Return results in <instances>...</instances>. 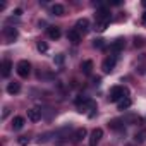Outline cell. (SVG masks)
Here are the masks:
<instances>
[{"label": "cell", "mask_w": 146, "mask_h": 146, "mask_svg": "<svg viewBox=\"0 0 146 146\" xmlns=\"http://www.w3.org/2000/svg\"><path fill=\"white\" fill-rule=\"evenodd\" d=\"M95 19H96V31H105L107 26L110 24V12L107 9H100L95 14Z\"/></svg>", "instance_id": "obj_1"}, {"label": "cell", "mask_w": 146, "mask_h": 146, "mask_svg": "<svg viewBox=\"0 0 146 146\" xmlns=\"http://www.w3.org/2000/svg\"><path fill=\"white\" fill-rule=\"evenodd\" d=\"M125 95H127V90L124 86H113L110 90V102H117L119 103L122 98H125Z\"/></svg>", "instance_id": "obj_2"}, {"label": "cell", "mask_w": 146, "mask_h": 146, "mask_svg": "<svg viewBox=\"0 0 146 146\" xmlns=\"http://www.w3.org/2000/svg\"><path fill=\"white\" fill-rule=\"evenodd\" d=\"M16 70H17V74H19L21 78H28L29 72H31V64H29L28 60H21V62L17 64Z\"/></svg>", "instance_id": "obj_3"}, {"label": "cell", "mask_w": 146, "mask_h": 146, "mask_svg": "<svg viewBox=\"0 0 146 146\" xmlns=\"http://www.w3.org/2000/svg\"><path fill=\"white\" fill-rule=\"evenodd\" d=\"M115 64H117V58H115L113 55H112V57H107V58L103 60V64H102L103 72H112L113 67H115Z\"/></svg>", "instance_id": "obj_4"}, {"label": "cell", "mask_w": 146, "mask_h": 146, "mask_svg": "<svg viewBox=\"0 0 146 146\" xmlns=\"http://www.w3.org/2000/svg\"><path fill=\"white\" fill-rule=\"evenodd\" d=\"M4 38H5L7 43L16 41V38H17V29H16V28H4Z\"/></svg>", "instance_id": "obj_5"}, {"label": "cell", "mask_w": 146, "mask_h": 146, "mask_svg": "<svg viewBox=\"0 0 146 146\" xmlns=\"http://www.w3.org/2000/svg\"><path fill=\"white\" fill-rule=\"evenodd\" d=\"M102 136H103V131H102L100 127H96V129L91 132V136H90V146H96V144L100 143Z\"/></svg>", "instance_id": "obj_6"}, {"label": "cell", "mask_w": 146, "mask_h": 146, "mask_svg": "<svg viewBox=\"0 0 146 146\" xmlns=\"http://www.w3.org/2000/svg\"><path fill=\"white\" fill-rule=\"evenodd\" d=\"M76 29H78L79 33H83V35H84V33H88V31H90V21H88V19H84V17H83V19H79V21L76 23Z\"/></svg>", "instance_id": "obj_7"}, {"label": "cell", "mask_w": 146, "mask_h": 146, "mask_svg": "<svg viewBox=\"0 0 146 146\" xmlns=\"http://www.w3.org/2000/svg\"><path fill=\"white\" fill-rule=\"evenodd\" d=\"M67 40H69L70 43H74V45H78V43L81 41V33H79L78 29H70V31L67 33Z\"/></svg>", "instance_id": "obj_8"}, {"label": "cell", "mask_w": 146, "mask_h": 146, "mask_svg": "<svg viewBox=\"0 0 146 146\" xmlns=\"http://www.w3.org/2000/svg\"><path fill=\"white\" fill-rule=\"evenodd\" d=\"M124 46H125V41H124L122 38H119V40H115V41L110 45V52H112V53H119L120 50H124Z\"/></svg>", "instance_id": "obj_9"}, {"label": "cell", "mask_w": 146, "mask_h": 146, "mask_svg": "<svg viewBox=\"0 0 146 146\" xmlns=\"http://www.w3.org/2000/svg\"><path fill=\"white\" fill-rule=\"evenodd\" d=\"M28 119H29L31 122H38V120L41 119V112H40L38 108H29V110H28Z\"/></svg>", "instance_id": "obj_10"}, {"label": "cell", "mask_w": 146, "mask_h": 146, "mask_svg": "<svg viewBox=\"0 0 146 146\" xmlns=\"http://www.w3.org/2000/svg\"><path fill=\"white\" fill-rule=\"evenodd\" d=\"M11 70H12V62L5 58V60L2 62V76H4V78H9V76H11Z\"/></svg>", "instance_id": "obj_11"}, {"label": "cell", "mask_w": 146, "mask_h": 146, "mask_svg": "<svg viewBox=\"0 0 146 146\" xmlns=\"http://www.w3.org/2000/svg\"><path fill=\"white\" fill-rule=\"evenodd\" d=\"M84 136H86V129L81 127V129H78V131L74 132V136H72V137H74V143H81V141L84 139Z\"/></svg>", "instance_id": "obj_12"}, {"label": "cell", "mask_w": 146, "mask_h": 146, "mask_svg": "<svg viewBox=\"0 0 146 146\" xmlns=\"http://www.w3.org/2000/svg\"><path fill=\"white\" fill-rule=\"evenodd\" d=\"M21 91V84L19 83H9V86H7V93L9 95H17Z\"/></svg>", "instance_id": "obj_13"}, {"label": "cell", "mask_w": 146, "mask_h": 146, "mask_svg": "<svg viewBox=\"0 0 146 146\" xmlns=\"http://www.w3.org/2000/svg\"><path fill=\"white\" fill-rule=\"evenodd\" d=\"M48 36H50L52 40H58V38H60V29H58L57 26H50V28H48Z\"/></svg>", "instance_id": "obj_14"}, {"label": "cell", "mask_w": 146, "mask_h": 146, "mask_svg": "<svg viewBox=\"0 0 146 146\" xmlns=\"http://www.w3.org/2000/svg\"><path fill=\"white\" fill-rule=\"evenodd\" d=\"M81 70L84 72V74H91V70H93V62L91 60H84L81 64Z\"/></svg>", "instance_id": "obj_15"}, {"label": "cell", "mask_w": 146, "mask_h": 146, "mask_svg": "<svg viewBox=\"0 0 146 146\" xmlns=\"http://www.w3.org/2000/svg\"><path fill=\"white\" fill-rule=\"evenodd\" d=\"M131 103H132V102H131V100L125 96V98H122V100L117 103V108H119V110H127V108L131 107Z\"/></svg>", "instance_id": "obj_16"}, {"label": "cell", "mask_w": 146, "mask_h": 146, "mask_svg": "<svg viewBox=\"0 0 146 146\" xmlns=\"http://www.w3.org/2000/svg\"><path fill=\"white\" fill-rule=\"evenodd\" d=\"M64 12H65V9H64V5H60V4H55V5L52 7V14H55V16H64Z\"/></svg>", "instance_id": "obj_17"}, {"label": "cell", "mask_w": 146, "mask_h": 146, "mask_svg": "<svg viewBox=\"0 0 146 146\" xmlns=\"http://www.w3.org/2000/svg\"><path fill=\"white\" fill-rule=\"evenodd\" d=\"M108 127H110V129H115V131H120V129H124V124L115 119V120H110V122H108Z\"/></svg>", "instance_id": "obj_18"}, {"label": "cell", "mask_w": 146, "mask_h": 146, "mask_svg": "<svg viewBox=\"0 0 146 146\" xmlns=\"http://www.w3.org/2000/svg\"><path fill=\"white\" fill-rule=\"evenodd\" d=\"M24 125V119L23 117H14V120H12V127L17 131V129H21Z\"/></svg>", "instance_id": "obj_19"}, {"label": "cell", "mask_w": 146, "mask_h": 146, "mask_svg": "<svg viewBox=\"0 0 146 146\" xmlns=\"http://www.w3.org/2000/svg\"><path fill=\"white\" fill-rule=\"evenodd\" d=\"M36 48H38L40 52H46V50H48V45H46L45 41H38V45H36Z\"/></svg>", "instance_id": "obj_20"}, {"label": "cell", "mask_w": 146, "mask_h": 146, "mask_svg": "<svg viewBox=\"0 0 146 146\" xmlns=\"http://www.w3.org/2000/svg\"><path fill=\"white\" fill-rule=\"evenodd\" d=\"M17 143H19L21 146H26V144H29V137H28V136H21V137L17 139Z\"/></svg>", "instance_id": "obj_21"}, {"label": "cell", "mask_w": 146, "mask_h": 146, "mask_svg": "<svg viewBox=\"0 0 146 146\" xmlns=\"http://www.w3.org/2000/svg\"><path fill=\"white\" fill-rule=\"evenodd\" d=\"M88 100H90L88 96H78V98H76V105L79 107V105H83V103H86Z\"/></svg>", "instance_id": "obj_22"}, {"label": "cell", "mask_w": 146, "mask_h": 146, "mask_svg": "<svg viewBox=\"0 0 146 146\" xmlns=\"http://www.w3.org/2000/svg\"><path fill=\"white\" fill-rule=\"evenodd\" d=\"M93 46H95V48H103V40H100V38L95 40V41H93Z\"/></svg>", "instance_id": "obj_23"}, {"label": "cell", "mask_w": 146, "mask_h": 146, "mask_svg": "<svg viewBox=\"0 0 146 146\" xmlns=\"http://www.w3.org/2000/svg\"><path fill=\"white\" fill-rule=\"evenodd\" d=\"M64 58H65V57H64L62 53H58V55H57L53 60H55V64H58V65H60V64H64Z\"/></svg>", "instance_id": "obj_24"}, {"label": "cell", "mask_w": 146, "mask_h": 146, "mask_svg": "<svg viewBox=\"0 0 146 146\" xmlns=\"http://www.w3.org/2000/svg\"><path fill=\"white\" fill-rule=\"evenodd\" d=\"M136 139H137V141H144V139H146V131H143V132L136 134Z\"/></svg>", "instance_id": "obj_25"}, {"label": "cell", "mask_w": 146, "mask_h": 146, "mask_svg": "<svg viewBox=\"0 0 146 146\" xmlns=\"http://www.w3.org/2000/svg\"><path fill=\"white\" fill-rule=\"evenodd\" d=\"M143 45V38H136V46H141Z\"/></svg>", "instance_id": "obj_26"}, {"label": "cell", "mask_w": 146, "mask_h": 146, "mask_svg": "<svg viewBox=\"0 0 146 146\" xmlns=\"http://www.w3.org/2000/svg\"><path fill=\"white\" fill-rule=\"evenodd\" d=\"M14 14H16V16H21V14H23V11H21V9H16V11H14Z\"/></svg>", "instance_id": "obj_27"}, {"label": "cell", "mask_w": 146, "mask_h": 146, "mask_svg": "<svg viewBox=\"0 0 146 146\" xmlns=\"http://www.w3.org/2000/svg\"><path fill=\"white\" fill-rule=\"evenodd\" d=\"M141 21H143V24H144V26H146V12H144V14H143V17H141Z\"/></svg>", "instance_id": "obj_28"}, {"label": "cell", "mask_w": 146, "mask_h": 146, "mask_svg": "<svg viewBox=\"0 0 146 146\" xmlns=\"http://www.w3.org/2000/svg\"><path fill=\"white\" fill-rule=\"evenodd\" d=\"M143 5H144V7H146V0H144V2H143Z\"/></svg>", "instance_id": "obj_29"}]
</instances>
